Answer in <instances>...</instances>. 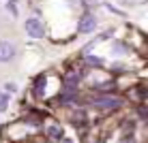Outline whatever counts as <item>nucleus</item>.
Returning <instances> with one entry per match:
<instances>
[{
	"instance_id": "1",
	"label": "nucleus",
	"mask_w": 148,
	"mask_h": 143,
	"mask_svg": "<svg viewBox=\"0 0 148 143\" xmlns=\"http://www.w3.org/2000/svg\"><path fill=\"white\" fill-rule=\"evenodd\" d=\"M92 107L97 109H103V111H114L122 107V98L118 96H112V94H103V96H95L92 98Z\"/></svg>"
},
{
	"instance_id": "2",
	"label": "nucleus",
	"mask_w": 148,
	"mask_h": 143,
	"mask_svg": "<svg viewBox=\"0 0 148 143\" xmlns=\"http://www.w3.org/2000/svg\"><path fill=\"white\" fill-rule=\"evenodd\" d=\"M24 30H26V34H30L32 39H41V37L45 34L43 24H41L37 17H30V19H26V24H24Z\"/></svg>"
},
{
	"instance_id": "3",
	"label": "nucleus",
	"mask_w": 148,
	"mask_h": 143,
	"mask_svg": "<svg viewBox=\"0 0 148 143\" xmlns=\"http://www.w3.org/2000/svg\"><path fill=\"white\" fill-rule=\"evenodd\" d=\"M17 56V47L9 41H0V62H11Z\"/></svg>"
},
{
	"instance_id": "4",
	"label": "nucleus",
	"mask_w": 148,
	"mask_h": 143,
	"mask_svg": "<svg viewBox=\"0 0 148 143\" xmlns=\"http://www.w3.org/2000/svg\"><path fill=\"white\" fill-rule=\"evenodd\" d=\"M95 28H97L95 15H90V13L82 15V19H79V24H77V32H92Z\"/></svg>"
},
{
	"instance_id": "5",
	"label": "nucleus",
	"mask_w": 148,
	"mask_h": 143,
	"mask_svg": "<svg viewBox=\"0 0 148 143\" xmlns=\"http://www.w3.org/2000/svg\"><path fill=\"white\" fill-rule=\"evenodd\" d=\"M45 83H47V75H39L37 79H34V94L39 96H45Z\"/></svg>"
},
{
	"instance_id": "6",
	"label": "nucleus",
	"mask_w": 148,
	"mask_h": 143,
	"mask_svg": "<svg viewBox=\"0 0 148 143\" xmlns=\"http://www.w3.org/2000/svg\"><path fill=\"white\" fill-rule=\"evenodd\" d=\"M47 137H49V139H54V141H62V128H60L58 124H52L47 128Z\"/></svg>"
},
{
	"instance_id": "7",
	"label": "nucleus",
	"mask_w": 148,
	"mask_h": 143,
	"mask_svg": "<svg viewBox=\"0 0 148 143\" xmlns=\"http://www.w3.org/2000/svg\"><path fill=\"white\" fill-rule=\"evenodd\" d=\"M7 103H9V96L7 94H0V111L7 109Z\"/></svg>"
},
{
	"instance_id": "8",
	"label": "nucleus",
	"mask_w": 148,
	"mask_h": 143,
	"mask_svg": "<svg viewBox=\"0 0 148 143\" xmlns=\"http://www.w3.org/2000/svg\"><path fill=\"white\" fill-rule=\"evenodd\" d=\"M4 90H7L9 94H13V92L17 90V88H15V83H7V85H4Z\"/></svg>"
},
{
	"instance_id": "9",
	"label": "nucleus",
	"mask_w": 148,
	"mask_h": 143,
	"mask_svg": "<svg viewBox=\"0 0 148 143\" xmlns=\"http://www.w3.org/2000/svg\"><path fill=\"white\" fill-rule=\"evenodd\" d=\"M120 143H133V137H131V135H129V137H125V139H122Z\"/></svg>"
},
{
	"instance_id": "10",
	"label": "nucleus",
	"mask_w": 148,
	"mask_h": 143,
	"mask_svg": "<svg viewBox=\"0 0 148 143\" xmlns=\"http://www.w3.org/2000/svg\"><path fill=\"white\" fill-rule=\"evenodd\" d=\"M60 143H71V141H69V139H62V141H60Z\"/></svg>"
}]
</instances>
